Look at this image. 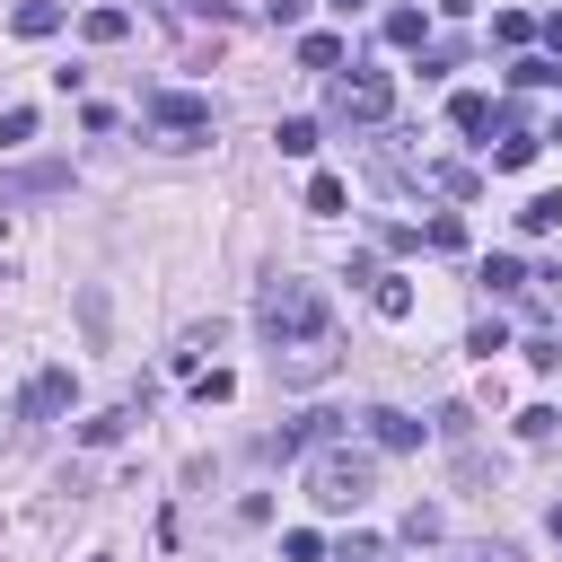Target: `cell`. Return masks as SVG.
Here are the masks:
<instances>
[{"instance_id":"30","label":"cell","mask_w":562,"mask_h":562,"mask_svg":"<svg viewBox=\"0 0 562 562\" xmlns=\"http://www.w3.org/2000/svg\"><path fill=\"white\" fill-rule=\"evenodd\" d=\"M334 562H386V544H378V536H342V544H334Z\"/></svg>"},{"instance_id":"10","label":"cell","mask_w":562,"mask_h":562,"mask_svg":"<svg viewBox=\"0 0 562 562\" xmlns=\"http://www.w3.org/2000/svg\"><path fill=\"white\" fill-rule=\"evenodd\" d=\"M536 149H544V132H527V123H501V149H492V167H501V176H518V167H536Z\"/></svg>"},{"instance_id":"9","label":"cell","mask_w":562,"mask_h":562,"mask_svg":"<svg viewBox=\"0 0 562 562\" xmlns=\"http://www.w3.org/2000/svg\"><path fill=\"white\" fill-rule=\"evenodd\" d=\"M448 123H457V132H465V140H483V132H492V123H501V105H492V97H483V88H457V97H448Z\"/></svg>"},{"instance_id":"16","label":"cell","mask_w":562,"mask_h":562,"mask_svg":"<svg viewBox=\"0 0 562 562\" xmlns=\"http://www.w3.org/2000/svg\"><path fill=\"white\" fill-rule=\"evenodd\" d=\"M79 35H88V44H123V35H132V18H123V9H88V18H79Z\"/></svg>"},{"instance_id":"14","label":"cell","mask_w":562,"mask_h":562,"mask_svg":"<svg viewBox=\"0 0 562 562\" xmlns=\"http://www.w3.org/2000/svg\"><path fill=\"white\" fill-rule=\"evenodd\" d=\"M509 79H518V88H562V61H553V53H518Z\"/></svg>"},{"instance_id":"31","label":"cell","mask_w":562,"mask_h":562,"mask_svg":"<svg viewBox=\"0 0 562 562\" xmlns=\"http://www.w3.org/2000/svg\"><path fill=\"white\" fill-rule=\"evenodd\" d=\"M465 351H483V360H492V351H509V325H501V316H492V325H474V342H465Z\"/></svg>"},{"instance_id":"24","label":"cell","mask_w":562,"mask_h":562,"mask_svg":"<svg viewBox=\"0 0 562 562\" xmlns=\"http://www.w3.org/2000/svg\"><path fill=\"white\" fill-rule=\"evenodd\" d=\"M281 562H325V536H316V527H290V536H281Z\"/></svg>"},{"instance_id":"11","label":"cell","mask_w":562,"mask_h":562,"mask_svg":"<svg viewBox=\"0 0 562 562\" xmlns=\"http://www.w3.org/2000/svg\"><path fill=\"white\" fill-rule=\"evenodd\" d=\"M272 360H281V386H316V378L334 369V351H325V342H299V351H272Z\"/></svg>"},{"instance_id":"4","label":"cell","mask_w":562,"mask_h":562,"mask_svg":"<svg viewBox=\"0 0 562 562\" xmlns=\"http://www.w3.org/2000/svg\"><path fill=\"white\" fill-rule=\"evenodd\" d=\"M342 439V413H325V404H307L299 422H281L272 439H263V457H316V448H334Z\"/></svg>"},{"instance_id":"25","label":"cell","mask_w":562,"mask_h":562,"mask_svg":"<svg viewBox=\"0 0 562 562\" xmlns=\"http://www.w3.org/2000/svg\"><path fill=\"white\" fill-rule=\"evenodd\" d=\"M18 140H35V105H9L0 114V149H18Z\"/></svg>"},{"instance_id":"29","label":"cell","mask_w":562,"mask_h":562,"mask_svg":"<svg viewBox=\"0 0 562 562\" xmlns=\"http://www.w3.org/2000/svg\"><path fill=\"white\" fill-rule=\"evenodd\" d=\"M553 422H562L553 404H527V413H518V439H553Z\"/></svg>"},{"instance_id":"17","label":"cell","mask_w":562,"mask_h":562,"mask_svg":"<svg viewBox=\"0 0 562 562\" xmlns=\"http://www.w3.org/2000/svg\"><path fill=\"white\" fill-rule=\"evenodd\" d=\"M272 140H281V158H316V123H307V114L272 123Z\"/></svg>"},{"instance_id":"15","label":"cell","mask_w":562,"mask_h":562,"mask_svg":"<svg viewBox=\"0 0 562 562\" xmlns=\"http://www.w3.org/2000/svg\"><path fill=\"white\" fill-rule=\"evenodd\" d=\"M518 228H527V237H553V228H562V193H536V202H518Z\"/></svg>"},{"instance_id":"6","label":"cell","mask_w":562,"mask_h":562,"mask_svg":"<svg viewBox=\"0 0 562 562\" xmlns=\"http://www.w3.org/2000/svg\"><path fill=\"white\" fill-rule=\"evenodd\" d=\"M53 193H70V167L61 158H35V167H9L0 176V202H53Z\"/></svg>"},{"instance_id":"33","label":"cell","mask_w":562,"mask_h":562,"mask_svg":"<svg viewBox=\"0 0 562 562\" xmlns=\"http://www.w3.org/2000/svg\"><path fill=\"white\" fill-rule=\"evenodd\" d=\"M465 562H518V553H509V544H474Z\"/></svg>"},{"instance_id":"36","label":"cell","mask_w":562,"mask_h":562,"mask_svg":"<svg viewBox=\"0 0 562 562\" xmlns=\"http://www.w3.org/2000/svg\"><path fill=\"white\" fill-rule=\"evenodd\" d=\"M334 9H342V18H351V9H360V0H334Z\"/></svg>"},{"instance_id":"27","label":"cell","mask_w":562,"mask_h":562,"mask_svg":"<svg viewBox=\"0 0 562 562\" xmlns=\"http://www.w3.org/2000/svg\"><path fill=\"white\" fill-rule=\"evenodd\" d=\"M193 395H202V404H228L237 378H228V369H193Z\"/></svg>"},{"instance_id":"18","label":"cell","mask_w":562,"mask_h":562,"mask_svg":"<svg viewBox=\"0 0 562 562\" xmlns=\"http://www.w3.org/2000/svg\"><path fill=\"white\" fill-rule=\"evenodd\" d=\"M422 246H430V255H465V220H457V211H439V220L422 228Z\"/></svg>"},{"instance_id":"12","label":"cell","mask_w":562,"mask_h":562,"mask_svg":"<svg viewBox=\"0 0 562 562\" xmlns=\"http://www.w3.org/2000/svg\"><path fill=\"white\" fill-rule=\"evenodd\" d=\"M53 26H61V0H18L9 9V35H26V44H44Z\"/></svg>"},{"instance_id":"32","label":"cell","mask_w":562,"mask_h":562,"mask_svg":"<svg viewBox=\"0 0 562 562\" xmlns=\"http://www.w3.org/2000/svg\"><path fill=\"white\" fill-rule=\"evenodd\" d=\"M263 9H272L281 26H299V18H307V0H263Z\"/></svg>"},{"instance_id":"21","label":"cell","mask_w":562,"mask_h":562,"mask_svg":"<svg viewBox=\"0 0 562 562\" xmlns=\"http://www.w3.org/2000/svg\"><path fill=\"white\" fill-rule=\"evenodd\" d=\"M342 202H351V193H342V176H307V211H316V220H334Z\"/></svg>"},{"instance_id":"28","label":"cell","mask_w":562,"mask_h":562,"mask_svg":"<svg viewBox=\"0 0 562 562\" xmlns=\"http://www.w3.org/2000/svg\"><path fill=\"white\" fill-rule=\"evenodd\" d=\"M483 281H492V290H518V281H527V263H518V255H492V263H483Z\"/></svg>"},{"instance_id":"19","label":"cell","mask_w":562,"mask_h":562,"mask_svg":"<svg viewBox=\"0 0 562 562\" xmlns=\"http://www.w3.org/2000/svg\"><path fill=\"white\" fill-rule=\"evenodd\" d=\"M422 35H430V18H422V9H386V44H404V53H413Z\"/></svg>"},{"instance_id":"20","label":"cell","mask_w":562,"mask_h":562,"mask_svg":"<svg viewBox=\"0 0 562 562\" xmlns=\"http://www.w3.org/2000/svg\"><path fill=\"white\" fill-rule=\"evenodd\" d=\"M492 35H501L509 53H527V35H536V18H527V9H492Z\"/></svg>"},{"instance_id":"23","label":"cell","mask_w":562,"mask_h":562,"mask_svg":"<svg viewBox=\"0 0 562 562\" xmlns=\"http://www.w3.org/2000/svg\"><path fill=\"white\" fill-rule=\"evenodd\" d=\"M299 61H307V70H334V61H342V35H299Z\"/></svg>"},{"instance_id":"3","label":"cell","mask_w":562,"mask_h":562,"mask_svg":"<svg viewBox=\"0 0 562 562\" xmlns=\"http://www.w3.org/2000/svg\"><path fill=\"white\" fill-rule=\"evenodd\" d=\"M211 132H220L211 97H193V88H158V97H149V140H158V149H202Z\"/></svg>"},{"instance_id":"26","label":"cell","mask_w":562,"mask_h":562,"mask_svg":"<svg viewBox=\"0 0 562 562\" xmlns=\"http://www.w3.org/2000/svg\"><path fill=\"white\" fill-rule=\"evenodd\" d=\"M202 351H220V325H193L184 351H176V369H202Z\"/></svg>"},{"instance_id":"1","label":"cell","mask_w":562,"mask_h":562,"mask_svg":"<svg viewBox=\"0 0 562 562\" xmlns=\"http://www.w3.org/2000/svg\"><path fill=\"white\" fill-rule=\"evenodd\" d=\"M255 334H263L272 351L325 342V290H316V281H299V272H272V281L255 290Z\"/></svg>"},{"instance_id":"2","label":"cell","mask_w":562,"mask_h":562,"mask_svg":"<svg viewBox=\"0 0 562 562\" xmlns=\"http://www.w3.org/2000/svg\"><path fill=\"white\" fill-rule=\"evenodd\" d=\"M369 492H378V457H369V448H342V439H334V448L307 457V501H316V509H360Z\"/></svg>"},{"instance_id":"35","label":"cell","mask_w":562,"mask_h":562,"mask_svg":"<svg viewBox=\"0 0 562 562\" xmlns=\"http://www.w3.org/2000/svg\"><path fill=\"white\" fill-rule=\"evenodd\" d=\"M544 527H553V544H562V509H553V518H544Z\"/></svg>"},{"instance_id":"8","label":"cell","mask_w":562,"mask_h":562,"mask_svg":"<svg viewBox=\"0 0 562 562\" xmlns=\"http://www.w3.org/2000/svg\"><path fill=\"white\" fill-rule=\"evenodd\" d=\"M360 430H369V448H378V457H404V448H422V422H413V413H395V404L360 413Z\"/></svg>"},{"instance_id":"13","label":"cell","mask_w":562,"mask_h":562,"mask_svg":"<svg viewBox=\"0 0 562 562\" xmlns=\"http://www.w3.org/2000/svg\"><path fill=\"white\" fill-rule=\"evenodd\" d=\"M369 307H378V316H413V281H404V272H378V281H369Z\"/></svg>"},{"instance_id":"34","label":"cell","mask_w":562,"mask_h":562,"mask_svg":"<svg viewBox=\"0 0 562 562\" xmlns=\"http://www.w3.org/2000/svg\"><path fill=\"white\" fill-rule=\"evenodd\" d=\"M536 35H544V44H553V53H562V9H553V18H544V26H536Z\"/></svg>"},{"instance_id":"22","label":"cell","mask_w":562,"mask_h":562,"mask_svg":"<svg viewBox=\"0 0 562 562\" xmlns=\"http://www.w3.org/2000/svg\"><path fill=\"white\" fill-rule=\"evenodd\" d=\"M123 430H132V413H88V422H79V439H88V448H114Z\"/></svg>"},{"instance_id":"7","label":"cell","mask_w":562,"mask_h":562,"mask_svg":"<svg viewBox=\"0 0 562 562\" xmlns=\"http://www.w3.org/2000/svg\"><path fill=\"white\" fill-rule=\"evenodd\" d=\"M70 404H79V378H70V369H35V386H26L18 413H26V422H61Z\"/></svg>"},{"instance_id":"37","label":"cell","mask_w":562,"mask_h":562,"mask_svg":"<svg viewBox=\"0 0 562 562\" xmlns=\"http://www.w3.org/2000/svg\"><path fill=\"white\" fill-rule=\"evenodd\" d=\"M97 562H105V553H97Z\"/></svg>"},{"instance_id":"5","label":"cell","mask_w":562,"mask_h":562,"mask_svg":"<svg viewBox=\"0 0 562 562\" xmlns=\"http://www.w3.org/2000/svg\"><path fill=\"white\" fill-rule=\"evenodd\" d=\"M386 105H395L386 70H351V79H334V114H342V123H386Z\"/></svg>"}]
</instances>
